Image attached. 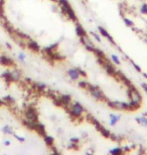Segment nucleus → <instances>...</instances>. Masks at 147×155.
Returning <instances> with one entry per match:
<instances>
[{
  "label": "nucleus",
  "instance_id": "obj_1",
  "mask_svg": "<svg viewBox=\"0 0 147 155\" xmlns=\"http://www.w3.org/2000/svg\"><path fill=\"white\" fill-rule=\"evenodd\" d=\"M59 2V5H61V9L64 13L67 14V16L70 18L71 20H73L76 22L77 21V15L75 14V12L72 8V6L70 5L68 0H58Z\"/></svg>",
  "mask_w": 147,
  "mask_h": 155
},
{
  "label": "nucleus",
  "instance_id": "obj_2",
  "mask_svg": "<svg viewBox=\"0 0 147 155\" xmlns=\"http://www.w3.org/2000/svg\"><path fill=\"white\" fill-rule=\"evenodd\" d=\"M87 90L89 91V93L91 94V96H93L96 100H99V101H104L106 100V97L104 95V93L99 87L97 86H93V85H89Z\"/></svg>",
  "mask_w": 147,
  "mask_h": 155
},
{
  "label": "nucleus",
  "instance_id": "obj_3",
  "mask_svg": "<svg viewBox=\"0 0 147 155\" xmlns=\"http://www.w3.org/2000/svg\"><path fill=\"white\" fill-rule=\"evenodd\" d=\"M127 94H128V97H129L130 100L136 101V102H140V103H141V101H142V96H141V94L139 93L138 90H137L133 85H131V86L128 87Z\"/></svg>",
  "mask_w": 147,
  "mask_h": 155
},
{
  "label": "nucleus",
  "instance_id": "obj_4",
  "mask_svg": "<svg viewBox=\"0 0 147 155\" xmlns=\"http://www.w3.org/2000/svg\"><path fill=\"white\" fill-rule=\"evenodd\" d=\"M109 107L114 110L118 111H129V103L125 102H118V101H109L108 102Z\"/></svg>",
  "mask_w": 147,
  "mask_h": 155
},
{
  "label": "nucleus",
  "instance_id": "obj_5",
  "mask_svg": "<svg viewBox=\"0 0 147 155\" xmlns=\"http://www.w3.org/2000/svg\"><path fill=\"white\" fill-rule=\"evenodd\" d=\"M85 112V109L84 107L81 105L80 103H74L73 105L71 106V110H70V114L72 117H75V118H79L82 116V114Z\"/></svg>",
  "mask_w": 147,
  "mask_h": 155
},
{
  "label": "nucleus",
  "instance_id": "obj_6",
  "mask_svg": "<svg viewBox=\"0 0 147 155\" xmlns=\"http://www.w3.org/2000/svg\"><path fill=\"white\" fill-rule=\"evenodd\" d=\"M24 118L29 121H38V114L35 108L33 107H27L24 110Z\"/></svg>",
  "mask_w": 147,
  "mask_h": 155
},
{
  "label": "nucleus",
  "instance_id": "obj_7",
  "mask_svg": "<svg viewBox=\"0 0 147 155\" xmlns=\"http://www.w3.org/2000/svg\"><path fill=\"white\" fill-rule=\"evenodd\" d=\"M93 121H94V125L96 126V128L99 130V132L101 133V134L104 136L105 138H109V136H110V131H109V130H107L105 128V127H103L101 124H100L98 121L97 120H95V119H93Z\"/></svg>",
  "mask_w": 147,
  "mask_h": 155
},
{
  "label": "nucleus",
  "instance_id": "obj_8",
  "mask_svg": "<svg viewBox=\"0 0 147 155\" xmlns=\"http://www.w3.org/2000/svg\"><path fill=\"white\" fill-rule=\"evenodd\" d=\"M9 74H10V79L11 82H18L21 79V72L17 69H13L11 71H9Z\"/></svg>",
  "mask_w": 147,
  "mask_h": 155
},
{
  "label": "nucleus",
  "instance_id": "obj_9",
  "mask_svg": "<svg viewBox=\"0 0 147 155\" xmlns=\"http://www.w3.org/2000/svg\"><path fill=\"white\" fill-rule=\"evenodd\" d=\"M26 46L30 49V51H32L34 52H38L40 51V46H39L38 43H37L36 41H34V40H31L30 38L27 40Z\"/></svg>",
  "mask_w": 147,
  "mask_h": 155
},
{
  "label": "nucleus",
  "instance_id": "obj_10",
  "mask_svg": "<svg viewBox=\"0 0 147 155\" xmlns=\"http://www.w3.org/2000/svg\"><path fill=\"white\" fill-rule=\"evenodd\" d=\"M103 66H104L105 68V70H106V72H107L108 75H110V76H115L117 74V71L115 70V68L113 67V64H110L109 61H104V64H103Z\"/></svg>",
  "mask_w": 147,
  "mask_h": 155
},
{
  "label": "nucleus",
  "instance_id": "obj_11",
  "mask_svg": "<svg viewBox=\"0 0 147 155\" xmlns=\"http://www.w3.org/2000/svg\"><path fill=\"white\" fill-rule=\"evenodd\" d=\"M0 64L4 67H11L14 64V61H12V58L6 57V55H0Z\"/></svg>",
  "mask_w": 147,
  "mask_h": 155
},
{
  "label": "nucleus",
  "instance_id": "obj_12",
  "mask_svg": "<svg viewBox=\"0 0 147 155\" xmlns=\"http://www.w3.org/2000/svg\"><path fill=\"white\" fill-rule=\"evenodd\" d=\"M67 74H68V76L70 77V79L72 81H78V80H79V78L81 77L78 69H70V70H68Z\"/></svg>",
  "mask_w": 147,
  "mask_h": 155
},
{
  "label": "nucleus",
  "instance_id": "obj_13",
  "mask_svg": "<svg viewBox=\"0 0 147 155\" xmlns=\"http://www.w3.org/2000/svg\"><path fill=\"white\" fill-rule=\"evenodd\" d=\"M58 100H59V102H61L62 106H68V105H70V103H71L72 97L70 95H67V94L62 95V96H59Z\"/></svg>",
  "mask_w": 147,
  "mask_h": 155
},
{
  "label": "nucleus",
  "instance_id": "obj_14",
  "mask_svg": "<svg viewBox=\"0 0 147 155\" xmlns=\"http://www.w3.org/2000/svg\"><path fill=\"white\" fill-rule=\"evenodd\" d=\"M98 29H99V31H100V35H102L104 38H108L109 40H110V42L111 43H114V39L112 38V36L110 35V33H109L107 30H106L104 27H102V26H99L98 27Z\"/></svg>",
  "mask_w": 147,
  "mask_h": 155
},
{
  "label": "nucleus",
  "instance_id": "obj_15",
  "mask_svg": "<svg viewBox=\"0 0 147 155\" xmlns=\"http://www.w3.org/2000/svg\"><path fill=\"white\" fill-rule=\"evenodd\" d=\"M34 131L38 133L39 135L45 136V125H43V124L37 122L36 127H35V130H34Z\"/></svg>",
  "mask_w": 147,
  "mask_h": 155
},
{
  "label": "nucleus",
  "instance_id": "obj_16",
  "mask_svg": "<svg viewBox=\"0 0 147 155\" xmlns=\"http://www.w3.org/2000/svg\"><path fill=\"white\" fill-rule=\"evenodd\" d=\"M140 106H141V103L140 102H136V101H132L130 100L129 103V111H136L138 110Z\"/></svg>",
  "mask_w": 147,
  "mask_h": 155
},
{
  "label": "nucleus",
  "instance_id": "obj_17",
  "mask_svg": "<svg viewBox=\"0 0 147 155\" xmlns=\"http://www.w3.org/2000/svg\"><path fill=\"white\" fill-rule=\"evenodd\" d=\"M121 119V115H115V114H110V125L115 126L118 121Z\"/></svg>",
  "mask_w": 147,
  "mask_h": 155
},
{
  "label": "nucleus",
  "instance_id": "obj_18",
  "mask_svg": "<svg viewBox=\"0 0 147 155\" xmlns=\"http://www.w3.org/2000/svg\"><path fill=\"white\" fill-rule=\"evenodd\" d=\"M43 140H45V144L48 145V147L54 146V142H55V139H54V137H52V136L45 135V136H43Z\"/></svg>",
  "mask_w": 147,
  "mask_h": 155
},
{
  "label": "nucleus",
  "instance_id": "obj_19",
  "mask_svg": "<svg viewBox=\"0 0 147 155\" xmlns=\"http://www.w3.org/2000/svg\"><path fill=\"white\" fill-rule=\"evenodd\" d=\"M76 33L78 35L79 38H81V36H85L86 35V30L84 29L80 24H77L76 25Z\"/></svg>",
  "mask_w": 147,
  "mask_h": 155
},
{
  "label": "nucleus",
  "instance_id": "obj_20",
  "mask_svg": "<svg viewBox=\"0 0 147 155\" xmlns=\"http://www.w3.org/2000/svg\"><path fill=\"white\" fill-rule=\"evenodd\" d=\"M1 131L3 132V134H6V135H13V130L9 125H4L2 127Z\"/></svg>",
  "mask_w": 147,
  "mask_h": 155
},
{
  "label": "nucleus",
  "instance_id": "obj_21",
  "mask_svg": "<svg viewBox=\"0 0 147 155\" xmlns=\"http://www.w3.org/2000/svg\"><path fill=\"white\" fill-rule=\"evenodd\" d=\"M2 100H3V102H4V104H7V105H12V104L15 103L14 98L11 97V96H9V95L5 96V97H3Z\"/></svg>",
  "mask_w": 147,
  "mask_h": 155
},
{
  "label": "nucleus",
  "instance_id": "obj_22",
  "mask_svg": "<svg viewBox=\"0 0 147 155\" xmlns=\"http://www.w3.org/2000/svg\"><path fill=\"white\" fill-rule=\"evenodd\" d=\"M136 122L140 124L142 126H146L147 127V117L146 116H141V117H136Z\"/></svg>",
  "mask_w": 147,
  "mask_h": 155
},
{
  "label": "nucleus",
  "instance_id": "obj_23",
  "mask_svg": "<svg viewBox=\"0 0 147 155\" xmlns=\"http://www.w3.org/2000/svg\"><path fill=\"white\" fill-rule=\"evenodd\" d=\"M34 88L36 89V91L42 92L43 90L46 88V85L45 83H36V84H34Z\"/></svg>",
  "mask_w": 147,
  "mask_h": 155
},
{
  "label": "nucleus",
  "instance_id": "obj_24",
  "mask_svg": "<svg viewBox=\"0 0 147 155\" xmlns=\"http://www.w3.org/2000/svg\"><path fill=\"white\" fill-rule=\"evenodd\" d=\"M123 152H124V150L122 149V148H120V147H115L114 149H111L110 150V153L112 155H120V154H122Z\"/></svg>",
  "mask_w": 147,
  "mask_h": 155
},
{
  "label": "nucleus",
  "instance_id": "obj_25",
  "mask_svg": "<svg viewBox=\"0 0 147 155\" xmlns=\"http://www.w3.org/2000/svg\"><path fill=\"white\" fill-rule=\"evenodd\" d=\"M123 21H124V23L126 24V26H128V27H131V26H133V25H134L133 21H132V20H130L129 18H127V17H124V18H123Z\"/></svg>",
  "mask_w": 147,
  "mask_h": 155
},
{
  "label": "nucleus",
  "instance_id": "obj_26",
  "mask_svg": "<svg viewBox=\"0 0 147 155\" xmlns=\"http://www.w3.org/2000/svg\"><path fill=\"white\" fill-rule=\"evenodd\" d=\"M120 78H121V80H122V81H123V82H124V84H125V85H127L128 87L132 85V84H131V82H130V81L128 80L127 78L125 77L124 75H122V74H120Z\"/></svg>",
  "mask_w": 147,
  "mask_h": 155
},
{
  "label": "nucleus",
  "instance_id": "obj_27",
  "mask_svg": "<svg viewBox=\"0 0 147 155\" xmlns=\"http://www.w3.org/2000/svg\"><path fill=\"white\" fill-rule=\"evenodd\" d=\"M140 12L142 14H147V3H143L141 8H140Z\"/></svg>",
  "mask_w": 147,
  "mask_h": 155
},
{
  "label": "nucleus",
  "instance_id": "obj_28",
  "mask_svg": "<svg viewBox=\"0 0 147 155\" xmlns=\"http://www.w3.org/2000/svg\"><path fill=\"white\" fill-rule=\"evenodd\" d=\"M89 86V84L86 82V81H81V82H79V87L80 88H84V89H87Z\"/></svg>",
  "mask_w": 147,
  "mask_h": 155
},
{
  "label": "nucleus",
  "instance_id": "obj_29",
  "mask_svg": "<svg viewBox=\"0 0 147 155\" xmlns=\"http://www.w3.org/2000/svg\"><path fill=\"white\" fill-rule=\"evenodd\" d=\"M17 58H18V60L20 61H22V63L25 61V54H23V52H19L17 55Z\"/></svg>",
  "mask_w": 147,
  "mask_h": 155
},
{
  "label": "nucleus",
  "instance_id": "obj_30",
  "mask_svg": "<svg viewBox=\"0 0 147 155\" xmlns=\"http://www.w3.org/2000/svg\"><path fill=\"white\" fill-rule=\"evenodd\" d=\"M111 58H112V60H113V61L116 64H121V61H120V60H119V58L117 57L116 54H112L111 55Z\"/></svg>",
  "mask_w": 147,
  "mask_h": 155
},
{
  "label": "nucleus",
  "instance_id": "obj_31",
  "mask_svg": "<svg viewBox=\"0 0 147 155\" xmlns=\"http://www.w3.org/2000/svg\"><path fill=\"white\" fill-rule=\"evenodd\" d=\"M91 35H92L93 38H95L98 42H101V41H102V40H101V38H100V36H99L98 35H97L96 32H91Z\"/></svg>",
  "mask_w": 147,
  "mask_h": 155
},
{
  "label": "nucleus",
  "instance_id": "obj_32",
  "mask_svg": "<svg viewBox=\"0 0 147 155\" xmlns=\"http://www.w3.org/2000/svg\"><path fill=\"white\" fill-rule=\"evenodd\" d=\"M13 136H14L15 138L17 139L18 141H20V142H24V141H25V139H24V137H21V136H18L17 134H14V133H13Z\"/></svg>",
  "mask_w": 147,
  "mask_h": 155
},
{
  "label": "nucleus",
  "instance_id": "obj_33",
  "mask_svg": "<svg viewBox=\"0 0 147 155\" xmlns=\"http://www.w3.org/2000/svg\"><path fill=\"white\" fill-rule=\"evenodd\" d=\"M109 138L112 139L113 141H117L118 140V136L115 135V134H110V136H109Z\"/></svg>",
  "mask_w": 147,
  "mask_h": 155
},
{
  "label": "nucleus",
  "instance_id": "obj_34",
  "mask_svg": "<svg viewBox=\"0 0 147 155\" xmlns=\"http://www.w3.org/2000/svg\"><path fill=\"white\" fill-rule=\"evenodd\" d=\"M141 87H142L143 90H144L145 93L147 94V84H145V83H142V84H141Z\"/></svg>",
  "mask_w": 147,
  "mask_h": 155
},
{
  "label": "nucleus",
  "instance_id": "obj_35",
  "mask_svg": "<svg viewBox=\"0 0 147 155\" xmlns=\"http://www.w3.org/2000/svg\"><path fill=\"white\" fill-rule=\"evenodd\" d=\"M71 142H75V143H78V142H79V138H78V137L71 138Z\"/></svg>",
  "mask_w": 147,
  "mask_h": 155
},
{
  "label": "nucleus",
  "instance_id": "obj_36",
  "mask_svg": "<svg viewBox=\"0 0 147 155\" xmlns=\"http://www.w3.org/2000/svg\"><path fill=\"white\" fill-rule=\"evenodd\" d=\"M3 144H4L5 146H9V145H10V141H9V140H4V141H3Z\"/></svg>",
  "mask_w": 147,
  "mask_h": 155
},
{
  "label": "nucleus",
  "instance_id": "obj_37",
  "mask_svg": "<svg viewBox=\"0 0 147 155\" xmlns=\"http://www.w3.org/2000/svg\"><path fill=\"white\" fill-rule=\"evenodd\" d=\"M132 64L134 66V68H135V69H136L137 71H138V72H141V69H140V68H139L138 66H137V64H135L134 63H132Z\"/></svg>",
  "mask_w": 147,
  "mask_h": 155
},
{
  "label": "nucleus",
  "instance_id": "obj_38",
  "mask_svg": "<svg viewBox=\"0 0 147 155\" xmlns=\"http://www.w3.org/2000/svg\"><path fill=\"white\" fill-rule=\"evenodd\" d=\"M3 104H4V102H3L2 99H0V106H2Z\"/></svg>",
  "mask_w": 147,
  "mask_h": 155
},
{
  "label": "nucleus",
  "instance_id": "obj_39",
  "mask_svg": "<svg viewBox=\"0 0 147 155\" xmlns=\"http://www.w3.org/2000/svg\"><path fill=\"white\" fill-rule=\"evenodd\" d=\"M3 3H4V0H0V5H3Z\"/></svg>",
  "mask_w": 147,
  "mask_h": 155
},
{
  "label": "nucleus",
  "instance_id": "obj_40",
  "mask_svg": "<svg viewBox=\"0 0 147 155\" xmlns=\"http://www.w3.org/2000/svg\"><path fill=\"white\" fill-rule=\"evenodd\" d=\"M144 77H145V78H147V75H146V74H144Z\"/></svg>",
  "mask_w": 147,
  "mask_h": 155
},
{
  "label": "nucleus",
  "instance_id": "obj_41",
  "mask_svg": "<svg viewBox=\"0 0 147 155\" xmlns=\"http://www.w3.org/2000/svg\"><path fill=\"white\" fill-rule=\"evenodd\" d=\"M52 1H58V0H52Z\"/></svg>",
  "mask_w": 147,
  "mask_h": 155
},
{
  "label": "nucleus",
  "instance_id": "obj_42",
  "mask_svg": "<svg viewBox=\"0 0 147 155\" xmlns=\"http://www.w3.org/2000/svg\"><path fill=\"white\" fill-rule=\"evenodd\" d=\"M145 42H146V43H147V38H146V39H145Z\"/></svg>",
  "mask_w": 147,
  "mask_h": 155
}]
</instances>
